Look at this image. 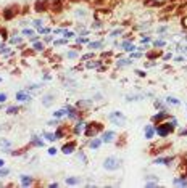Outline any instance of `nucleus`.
<instances>
[{
    "label": "nucleus",
    "instance_id": "1",
    "mask_svg": "<svg viewBox=\"0 0 187 188\" xmlns=\"http://www.w3.org/2000/svg\"><path fill=\"white\" fill-rule=\"evenodd\" d=\"M174 127L171 126L169 122H160V124H157V127H155V132H157L160 137H168V135L173 132Z\"/></svg>",
    "mask_w": 187,
    "mask_h": 188
},
{
    "label": "nucleus",
    "instance_id": "2",
    "mask_svg": "<svg viewBox=\"0 0 187 188\" xmlns=\"http://www.w3.org/2000/svg\"><path fill=\"white\" fill-rule=\"evenodd\" d=\"M102 129H103V126H102L100 122H89V124L86 126L84 132H86L87 137H95V135H97Z\"/></svg>",
    "mask_w": 187,
    "mask_h": 188
},
{
    "label": "nucleus",
    "instance_id": "3",
    "mask_svg": "<svg viewBox=\"0 0 187 188\" xmlns=\"http://www.w3.org/2000/svg\"><path fill=\"white\" fill-rule=\"evenodd\" d=\"M19 13V5H10V7H7V8H3V11H2V16H3V19H13L16 15Z\"/></svg>",
    "mask_w": 187,
    "mask_h": 188
},
{
    "label": "nucleus",
    "instance_id": "4",
    "mask_svg": "<svg viewBox=\"0 0 187 188\" xmlns=\"http://www.w3.org/2000/svg\"><path fill=\"white\" fill-rule=\"evenodd\" d=\"M119 166H121V161H119L118 158H113V156L106 158L105 162H103V167H105L106 170H116V169H119Z\"/></svg>",
    "mask_w": 187,
    "mask_h": 188
},
{
    "label": "nucleus",
    "instance_id": "5",
    "mask_svg": "<svg viewBox=\"0 0 187 188\" xmlns=\"http://www.w3.org/2000/svg\"><path fill=\"white\" fill-rule=\"evenodd\" d=\"M108 119L115 124V126H123V124L126 122V117L123 116V113H119V111H115V113H111V114L108 116Z\"/></svg>",
    "mask_w": 187,
    "mask_h": 188
},
{
    "label": "nucleus",
    "instance_id": "6",
    "mask_svg": "<svg viewBox=\"0 0 187 188\" xmlns=\"http://www.w3.org/2000/svg\"><path fill=\"white\" fill-rule=\"evenodd\" d=\"M49 8H50L49 0H37V2L34 3V10L37 11V13H45V11H49Z\"/></svg>",
    "mask_w": 187,
    "mask_h": 188
},
{
    "label": "nucleus",
    "instance_id": "7",
    "mask_svg": "<svg viewBox=\"0 0 187 188\" xmlns=\"http://www.w3.org/2000/svg\"><path fill=\"white\" fill-rule=\"evenodd\" d=\"M49 10L52 11V13H55V15L61 13L63 11V2L61 0H52V5H50Z\"/></svg>",
    "mask_w": 187,
    "mask_h": 188
},
{
    "label": "nucleus",
    "instance_id": "8",
    "mask_svg": "<svg viewBox=\"0 0 187 188\" xmlns=\"http://www.w3.org/2000/svg\"><path fill=\"white\" fill-rule=\"evenodd\" d=\"M74 150H76V142H74V140H71L69 143H65V145H63V148H61V151H63L65 154H71Z\"/></svg>",
    "mask_w": 187,
    "mask_h": 188
},
{
    "label": "nucleus",
    "instance_id": "9",
    "mask_svg": "<svg viewBox=\"0 0 187 188\" xmlns=\"http://www.w3.org/2000/svg\"><path fill=\"white\" fill-rule=\"evenodd\" d=\"M169 116H168V113H165V111H160L158 114H155L153 117H152V121L153 122H157V124H160V122H163L165 119H168Z\"/></svg>",
    "mask_w": 187,
    "mask_h": 188
},
{
    "label": "nucleus",
    "instance_id": "10",
    "mask_svg": "<svg viewBox=\"0 0 187 188\" xmlns=\"http://www.w3.org/2000/svg\"><path fill=\"white\" fill-rule=\"evenodd\" d=\"M115 137H116V134H115L113 130H108V132H105L103 134V138H102V142H106V143H110V142H113Z\"/></svg>",
    "mask_w": 187,
    "mask_h": 188
},
{
    "label": "nucleus",
    "instance_id": "11",
    "mask_svg": "<svg viewBox=\"0 0 187 188\" xmlns=\"http://www.w3.org/2000/svg\"><path fill=\"white\" fill-rule=\"evenodd\" d=\"M16 100H19V101H29L31 95L26 93V92H18V93H16Z\"/></svg>",
    "mask_w": 187,
    "mask_h": 188
},
{
    "label": "nucleus",
    "instance_id": "12",
    "mask_svg": "<svg viewBox=\"0 0 187 188\" xmlns=\"http://www.w3.org/2000/svg\"><path fill=\"white\" fill-rule=\"evenodd\" d=\"M21 185L23 187L33 185V177H29V175H21Z\"/></svg>",
    "mask_w": 187,
    "mask_h": 188
},
{
    "label": "nucleus",
    "instance_id": "13",
    "mask_svg": "<svg viewBox=\"0 0 187 188\" xmlns=\"http://www.w3.org/2000/svg\"><path fill=\"white\" fill-rule=\"evenodd\" d=\"M53 95L52 93H49V95H45V97L42 98V103H44V106H50L52 105V101H53Z\"/></svg>",
    "mask_w": 187,
    "mask_h": 188
},
{
    "label": "nucleus",
    "instance_id": "14",
    "mask_svg": "<svg viewBox=\"0 0 187 188\" xmlns=\"http://www.w3.org/2000/svg\"><path fill=\"white\" fill-rule=\"evenodd\" d=\"M173 162V158H157L155 159V164H169Z\"/></svg>",
    "mask_w": 187,
    "mask_h": 188
},
{
    "label": "nucleus",
    "instance_id": "15",
    "mask_svg": "<svg viewBox=\"0 0 187 188\" xmlns=\"http://www.w3.org/2000/svg\"><path fill=\"white\" fill-rule=\"evenodd\" d=\"M153 134H155V129H153L152 126H147V127H145V137H147V138H152Z\"/></svg>",
    "mask_w": 187,
    "mask_h": 188
},
{
    "label": "nucleus",
    "instance_id": "16",
    "mask_svg": "<svg viewBox=\"0 0 187 188\" xmlns=\"http://www.w3.org/2000/svg\"><path fill=\"white\" fill-rule=\"evenodd\" d=\"M145 5H149V7H163V2H153V0H145Z\"/></svg>",
    "mask_w": 187,
    "mask_h": 188
},
{
    "label": "nucleus",
    "instance_id": "17",
    "mask_svg": "<svg viewBox=\"0 0 187 188\" xmlns=\"http://www.w3.org/2000/svg\"><path fill=\"white\" fill-rule=\"evenodd\" d=\"M84 129H86V124L79 122V124H76V127H74V134H79V132H82Z\"/></svg>",
    "mask_w": 187,
    "mask_h": 188
},
{
    "label": "nucleus",
    "instance_id": "18",
    "mask_svg": "<svg viewBox=\"0 0 187 188\" xmlns=\"http://www.w3.org/2000/svg\"><path fill=\"white\" fill-rule=\"evenodd\" d=\"M31 142H33V145H35V146H44V142L42 140H39V137H33Z\"/></svg>",
    "mask_w": 187,
    "mask_h": 188
},
{
    "label": "nucleus",
    "instance_id": "19",
    "mask_svg": "<svg viewBox=\"0 0 187 188\" xmlns=\"http://www.w3.org/2000/svg\"><path fill=\"white\" fill-rule=\"evenodd\" d=\"M158 57H160V51H150V53H147V58H149V59H153V58H158Z\"/></svg>",
    "mask_w": 187,
    "mask_h": 188
},
{
    "label": "nucleus",
    "instance_id": "20",
    "mask_svg": "<svg viewBox=\"0 0 187 188\" xmlns=\"http://www.w3.org/2000/svg\"><path fill=\"white\" fill-rule=\"evenodd\" d=\"M100 145H102V140H97V138H95V140H92V142H90V148H95V150H97V148L100 146Z\"/></svg>",
    "mask_w": 187,
    "mask_h": 188
},
{
    "label": "nucleus",
    "instance_id": "21",
    "mask_svg": "<svg viewBox=\"0 0 187 188\" xmlns=\"http://www.w3.org/2000/svg\"><path fill=\"white\" fill-rule=\"evenodd\" d=\"M174 183H176V185H182V187H186V185H187V180L184 178V175H182V178H176V180H174Z\"/></svg>",
    "mask_w": 187,
    "mask_h": 188
},
{
    "label": "nucleus",
    "instance_id": "22",
    "mask_svg": "<svg viewBox=\"0 0 187 188\" xmlns=\"http://www.w3.org/2000/svg\"><path fill=\"white\" fill-rule=\"evenodd\" d=\"M44 137H45L47 140H49V142H55V140H57V137H55V134H49V132H45V134H44Z\"/></svg>",
    "mask_w": 187,
    "mask_h": 188
},
{
    "label": "nucleus",
    "instance_id": "23",
    "mask_svg": "<svg viewBox=\"0 0 187 188\" xmlns=\"http://www.w3.org/2000/svg\"><path fill=\"white\" fill-rule=\"evenodd\" d=\"M118 65V68H123V66H128V65H131V59H121V61H118L116 63Z\"/></svg>",
    "mask_w": 187,
    "mask_h": 188
},
{
    "label": "nucleus",
    "instance_id": "24",
    "mask_svg": "<svg viewBox=\"0 0 187 188\" xmlns=\"http://www.w3.org/2000/svg\"><path fill=\"white\" fill-rule=\"evenodd\" d=\"M18 111H19V108H18V106H10L8 109H7V113H8V114H16Z\"/></svg>",
    "mask_w": 187,
    "mask_h": 188
},
{
    "label": "nucleus",
    "instance_id": "25",
    "mask_svg": "<svg viewBox=\"0 0 187 188\" xmlns=\"http://www.w3.org/2000/svg\"><path fill=\"white\" fill-rule=\"evenodd\" d=\"M44 48H45V47H44L42 42H34V50L41 51V50H44Z\"/></svg>",
    "mask_w": 187,
    "mask_h": 188
},
{
    "label": "nucleus",
    "instance_id": "26",
    "mask_svg": "<svg viewBox=\"0 0 187 188\" xmlns=\"http://www.w3.org/2000/svg\"><path fill=\"white\" fill-rule=\"evenodd\" d=\"M102 45H103L102 40H100V42H92V43H89L90 48H98V47H102Z\"/></svg>",
    "mask_w": 187,
    "mask_h": 188
},
{
    "label": "nucleus",
    "instance_id": "27",
    "mask_svg": "<svg viewBox=\"0 0 187 188\" xmlns=\"http://www.w3.org/2000/svg\"><path fill=\"white\" fill-rule=\"evenodd\" d=\"M102 65V61L98 59V61H94V63H87V68H98Z\"/></svg>",
    "mask_w": 187,
    "mask_h": 188
},
{
    "label": "nucleus",
    "instance_id": "28",
    "mask_svg": "<svg viewBox=\"0 0 187 188\" xmlns=\"http://www.w3.org/2000/svg\"><path fill=\"white\" fill-rule=\"evenodd\" d=\"M79 182L78 178H74V177H71V178H66V183H68V185H76V183Z\"/></svg>",
    "mask_w": 187,
    "mask_h": 188
},
{
    "label": "nucleus",
    "instance_id": "29",
    "mask_svg": "<svg viewBox=\"0 0 187 188\" xmlns=\"http://www.w3.org/2000/svg\"><path fill=\"white\" fill-rule=\"evenodd\" d=\"M166 101H168V103H173V105H179V100H176L174 97H168V98H166Z\"/></svg>",
    "mask_w": 187,
    "mask_h": 188
},
{
    "label": "nucleus",
    "instance_id": "30",
    "mask_svg": "<svg viewBox=\"0 0 187 188\" xmlns=\"http://www.w3.org/2000/svg\"><path fill=\"white\" fill-rule=\"evenodd\" d=\"M65 114H66V109H60V111H57V113H53L55 117H61V116H65Z\"/></svg>",
    "mask_w": 187,
    "mask_h": 188
},
{
    "label": "nucleus",
    "instance_id": "31",
    "mask_svg": "<svg viewBox=\"0 0 187 188\" xmlns=\"http://www.w3.org/2000/svg\"><path fill=\"white\" fill-rule=\"evenodd\" d=\"M78 158H79V161H82V162H87V159H86L84 153H79V154H78Z\"/></svg>",
    "mask_w": 187,
    "mask_h": 188
},
{
    "label": "nucleus",
    "instance_id": "32",
    "mask_svg": "<svg viewBox=\"0 0 187 188\" xmlns=\"http://www.w3.org/2000/svg\"><path fill=\"white\" fill-rule=\"evenodd\" d=\"M121 32H123L121 29H116V31H113V32H111V37H118V35L121 34Z\"/></svg>",
    "mask_w": 187,
    "mask_h": 188
},
{
    "label": "nucleus",
    "instance_id": "33",
    "mask_svg": "<svg viewBox=\"0 0 187 188\" xmlns=\"http://www.w3.org/2000/svg\"><path fill=\"white\" fill-rule=\"evenodd\" d=\"M63 35H65V39H71V37H73V32H68V31H65V32H63Z\"/></svg>",
    "mask_w": 187,
    "mask_h": 188
},
{
    "label": "nucleus",
    "instance_id": "34",
    "mask_svg": "<svg viewBox=\"0 0 187 188\" xmlns=\"http://www.w3.org/2000/svg\"><path fill=\"white\" fill-rule=\"evenodd\" d=\"M8 174H10L8 169H0V175H2V177H3V175H8Z\"/></svg>",
    "mask_w": 187,
    "mask_h": 188
},
{
    "label": "nucleus",
    "instance_id": "35",
    "mask_svg": "<svg viewBox=\"0 0 187 188\" xmlns=\"http://www.w3.org/2000/svg\"><path fill=\"white\" fill-rule=\"evenodd\" d=\"M7 101V95L5 93H0V103H5Z\"/></svg>",
    "mask_w": 187,
    "mask_h": 188
},
{
    "label": "nucleus",
    "instance_id": "36",
    "mask_svg": "<svg viewBox=\"0 0 187 188\" xmlns=\"http://www.w3.org/2000/svg\"><path fill=\"white\" fill-rule=\"evenodd\" d=\"M90 58H94V53H87V55H84L81 59H90Z\"/></svg>",
    "mask_w": 187,
    "mask_h": 188
},
{
    "label": "nucleus",
    "instance_id": "37",
    "mask_svg": "<svg viewBox=\"0 0 187 188\" xmlns=\"http://www.w3.org/2000/svg\"><path fill=\"white\" fill-rule=\"evenodd\" d=\"M23 32H24V35H33V34H34V31H31V29H24Z\"/></svg>",
    "mask_w": 187,
    "mask_h": 188
},
{
    "label": "nucleus",
    "instance_id": "38",
    "mask_svg": "<svg viewBox=\"0 0 187 188\" xmlns=\"http://www.w3.org/2000/svg\"><path fill=\"white\" fill-rule=\"evenodd\" d=\"M76 57H78L76 51H69V53H68V58H76Z\"/></svg>",
    "mask_w": 187,
    "mask_h": 188
},
{
    "label": "nucleus",
    "instance_id": "39",
    "mask_svg": "<svg viewBox=\"0 0 187 188\" xmlns=\"http://www.w3.org/2000/svg\"><path fill=\"white\" fill-rule=\"evenodd\" d=\"M102 27V23H95V24H92V29H100Z\"/></svg>",
    "mask_w": 187,
    "mask_h": 188
},
{
    "label": "nucleus",
    "instance_id": "40",
    "mask_svg": "<svg viewBox=\"0 0 187 188\" xmlns=\"http://www.w3.org/2000/svg\"><path fill=\"white\" fill-rule=\"evenodd\" d=\"M163 45H165V42H163V40H157V42H155V47H163Z\"/></svg>",
    "mask_w": 187,
    "mask_h": 188
},
{
    "label": "nucleus",
    "instance_id": "41",
    "mask_svg": "<svg viewBox=\"0 0 187 188\" xmlns=\"http://www.w3.org/2000/svg\"><path fill=\"white\" fill-rule=\"evenodd\" d=\"M49 154H52V156L57 154V148H50V150H49Z\"/></svg>",
    "mask_w": 187,
    "mask_h": 188
},
{
    "label": "nucleus",
    "instance_id": "42",
    "mask_svg": "<svg viewBox=\"0 0 187 188\" xmlns=\"http://www.w3.org/2000/svg\"><path fill=\"white\" fill-rule=\"evenodd\" d=\"M182 27H186V29H187V16L182 18Z\"/></svg>",
    "mask_w": 187,
    "mask_h": 188
},
{
    "label": "nucleus",
    "instance_id": "43",
    "mask_svg": "<svg viewBox=\"0 0 187 188\" xmlns=\"http://www.w3.org/2000/svg\"><path fill=\"white\" fill-rule=\"evenodd\" d=\"M34 26H35V27H41V26H42V21H41V19H37V21H34Z\"/></svg>",
    "mask_w": 187,
    "mask_h": 188
},
{
    "label": "nucleus",
    "instance_id": "44",
    "mask_svg": "<svg viewBox=\"0 0 187 188\" xmlns=\"http://www.w3.org/2000/svg\"><path fill=\"white\" fill-rule=\"evenodd\" d=\"M137 74L140 76V77H144V76H145V73H144V71H137Z\"/></svg>",
    "mask_w": 187,
    "mask_h": 188
},
{
    "label": "nucleus",
    "instance_id": "45",
    "mask_svg": "<svg viewBox=\"0 0 187 188\" xmlns=\"http://www.w3.org/2000/svg\"><path fill=\"white\" fill-rule=\"evenodd\" d=\"M3 164H5V162H3L2 159H0V167H3Z\"/></svg>",
    "mask_w": 187,
    "mask_h": 188
},
{
    "label": "nucleus",
    "instance_id": "46",
    "mask_svg": "<svg viewBox=\"0 0 187 188\" xmlns=\"http://www.w3.org/2000/svg\"><path fill=\"white\" fill-rule=\"evenodd\" d=\"M186 51H187V48H186Z\"/></svg>",
    "mask_w": 187,
    "mask_h": 188
},
{
    "label": "nucleus",
    "instance_id": "47",
    "mask_svg": "<svg viewBox=\"0 0 187 188\" xmlns=\"http://www.w3.org/2000/svg\"><path fill=\"white\" fill-rule=\"evenodd\" d=\"M0 81H2V79H0Z\"/></svg>",
    "mask_w": 187,
    "mask_h": 188
}]
</instances>
